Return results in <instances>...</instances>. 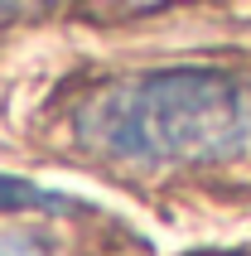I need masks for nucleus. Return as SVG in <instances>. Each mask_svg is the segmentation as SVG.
Returning a JSON list of instances; mask_svg holds the SVG:
<instances>
[{"mask_svg": "<svg viewBox=\"0 0 251 256\" xmlns=\"http://www.w3.org/2000/svg\"><path fill=\"white\" fill-rule=\"evenodd\" d=\"M72 130L102 160L140 170L208 164L251 150V78L222 68H164L97 87Z\"/></svg>", "mask_w": 251, "mask_h": 256, "instance_id": "obj_1", "label": "nucleus"}, {"mask_svg": "<svg viewBox=\"0 0 251 256\" xmlns=\"http://www.w3.org/2000/svg\"><path fill=\"white\" fill-rule=\"evenodd\" d=\"M78 203L63 198V194H54V188H39V184H29V179H5L0 174V213H72Z\"/></svg>", "mask_w": 251, "mask_h": 256, "instance_id": "obj_2", "label": "nucleus"}, {"mask_svg": "<svg viewBox=\"0 0 251 256\" xmlns=\"http://www.w3.org/2000/svg\"><path fill=\"white\" fill-rule=\"evenodd\" d=\"M0 256H63V246L39 228H0Z\"/></svg>", "mask_w": 251, "mask_h": 256, "instance_id": "obj_3", "label": "nucleus"}, {"mask_svg": "<svg viewBox=\"0 0 251 256\" xmlns=\"http://www.w3.org/2000/svg\"><path fill=\"white\" fill-rule=\"evenodd\" d=\"M34 5H48V0H0V10H34Z\"/></svg>", "mask_w": 251, "mask_h": 256, "instance_id": "obj_4", "label": "nucleus"}, {"mask_svg": "<svg viewBox=\"0 0 251 256\" xmlns=\"http://www.w3.org/2000/svg\"><path fill=\"white\" fill-rule=\"evenodd\" d=\"M198 256H222V252H198Z\"/></svg>", "mask_w": 251, "mask_h": 256, "instance_id": "obj_5", "label": "nucleus"}]
</instances>
